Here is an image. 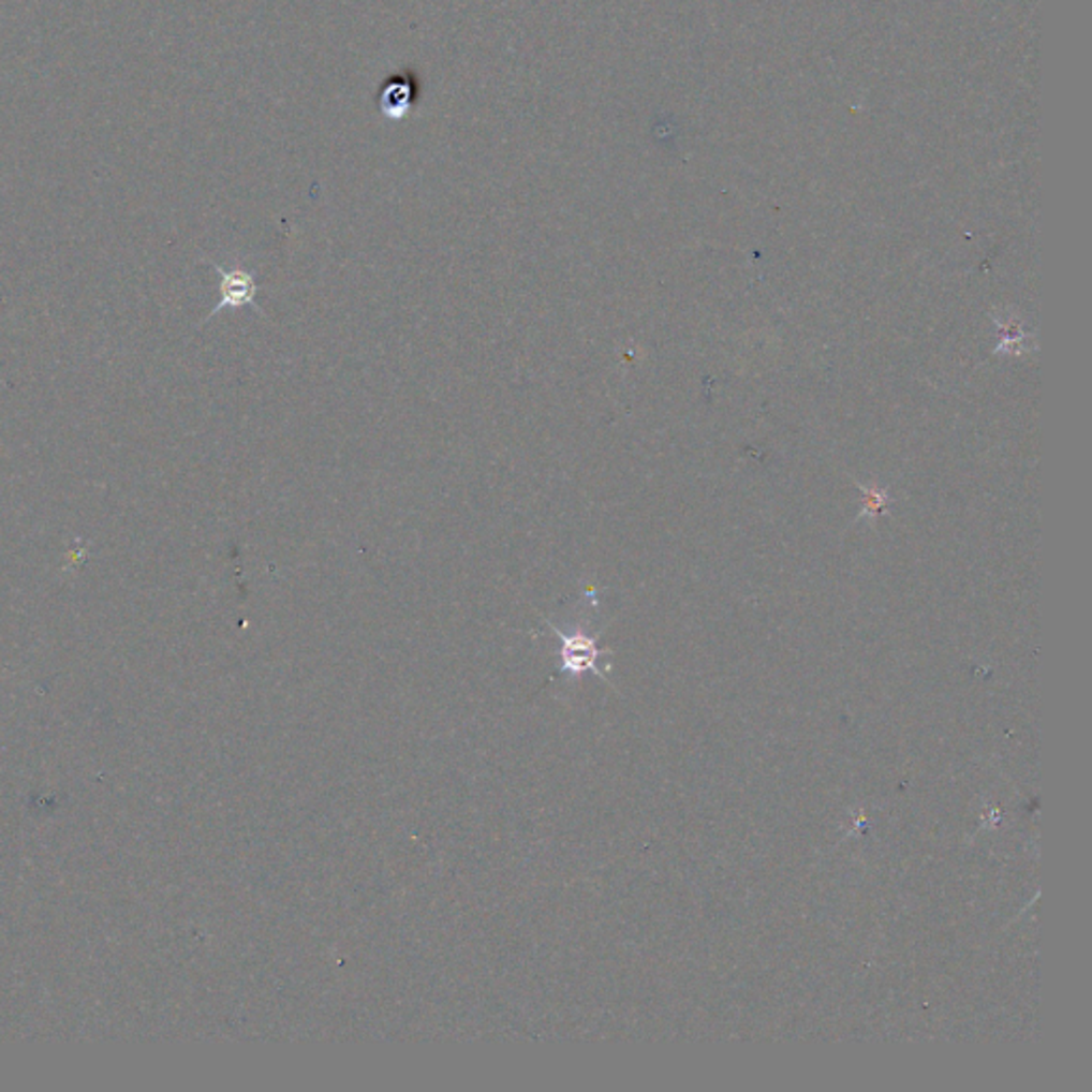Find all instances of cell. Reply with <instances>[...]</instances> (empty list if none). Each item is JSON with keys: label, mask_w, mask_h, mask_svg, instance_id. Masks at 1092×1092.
Masks as SVG:
<instances>
[{"label": "cell", "mask_w": 1092, "mask_h": 1092, "mask_svg": "<svg viewBox=\"0 0 1092 1092\" xmlns=\"http://www.w3.org/2000/svg\"><path fill=\"white\" fill-rule=\"evenodd\" d=\"M209 265L213 267V271L220 276V284H218V304L211 308L209 316L203 319L201 325H205L207 321H211L216 314H220L222 310L231 308V310H239V308H254L261 316H265V310L256 304V293H259V282H256V274L246 269V267H222L220 263L216 261H209Z\"/></svg>", "instance_id": "obj_1"}, {"label": "cell", "mask_w": 1092, "mask_h": 1092, "mask_svg": "<svg viewBox=\"0 0 1092 1092\" xmlns=\"http://www.w3.org/2000/svg\"><path fill=\"white\" fill-rule=\"evenodd\" d=\"M548 628L550 632L561 640V673H567L572 677H578L582 673H593V675H600V668H597V660L606 653L602 649H597L595 645V636H589L585 632H572V634H563L559 628H555V623L548 621Z\"/></svg>", "instance_id": "obj_2"}, {"label": "cell", "mask_w": 1092, "mask_h": 1092, "mask_svg": "<svg viewBox=\"0 0 1092 1092\" xmlns=\"http://www.w3.org/2000/svg\"><path fill=\"white\" fill-rule=\"evenodd\" d=\"M416 79L412 73H403V75H393L388 77L386 84H382L380 92H378V107L384 116L393 118V120H399L403 118L410 107H412V101H414V94H416Z\"/></svg>", "instance_id": "obj_3"}]
</instances>
